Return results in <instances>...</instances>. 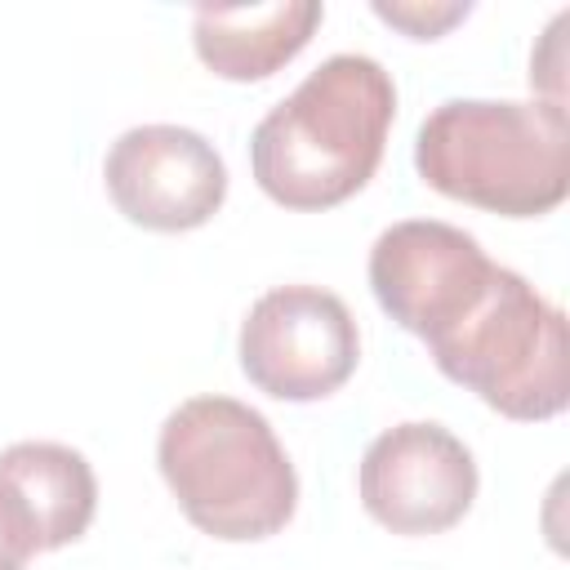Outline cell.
Returning <instances> with one entry per match:
<instances>
[{
    "instance_id": "cell-6",
    "label": "cell",
    "mask_w": 570,
    "mask_h": 570,
    "mask_svg": "<svg viewBox=\"0 0 570 570\" xmlns=\"http://www.w3.org/2000/svg\"><path fill=\"white\" fill-rule=\"evenodd\" d=\"M494 267L499 263H490L463 227L405 218L379 232L370 249V289L401 330L432 343L481 298Z\"/></svg>"
},
{
    "instance_id": "cell-9",
    "label": "cell",
    "mask_w": 570,
    "mask_h": 570,
    "mask_svg": "<svg viewBox=\"0 0 570 570\" xmlns=\"http://www.w3.org/2000/svg\"><path fill=\"white\" fill-rule=\"evenodd\" d=\"M325 9L316 0L276 4H205L191 18L196 58L223 80H267L303 53Z\"/></svg>"
},
{
    "instance_id": "cell-11",
    "label": "cell",
    "mask_w": 570,
    "mask_h": 570,
    "mask_svg": "<svg viewBox=\"0 0 570 570\" xmlns=\"http://www.w3.org/2000/svg\"><path fill=\"white\" fill-rule=\"evenodd\" d=\"M36 552H40L36 521H31L27 503L18 499V490L0 476V570H27V561Z\"/></svg>"
},
{
    "instance_id": "cell-1",
    "label": "cell",
    "mask_w": 570,
    "mask_h": 570,
    "mask_svg": "<svg viewBox=\"0 0 570 570\" xmlns=\"http://www.w3.org/2000/svg\"><path fill=\"white\" fill-rule=\"evenodd\" d=\"M392 120L396 85L383 62L334 53L254 125V183L285 209L343 205L374 178Z\"/></svg>"
},
{
    "instance_id": "cell-3",
    "label": "cell",
    "mask_w": 570,
    "mask_h": 570,
    "mask_svg": "<svg viewBox=\"0 0 570 570\" xmlns=\"http://www.w3.org/2000/svg\"><path fill=\"white\" fill-rule=\"evenodd\" d=\"M414 169L432 191L485 214H552L570 196L566 107L552 98H450L423 116L414 138Z\"/></svg>"
},
{
    "instance_id": "cell-12",
    "label": "cell",
    "mask_w": 570,
    "mask_h": 570,
    "mask_svg": "<svg viewBox=\"0 0 570 570\" xmlns=\"http://www.w3.org/2000/svg\"><path fill=\"white\" fill-rule=\"evenodd\" d=\"M374 13L414 40H436L441 31L463 22L472 13V4H387V0H374Z\"/></svg>"
},
{
    "instance_id": "cell-8",
    "label": "cell",
    "mask_w": 570,
    "mask_h": 570,
    "mask_svg": "<svg viewBox=\"0 0 570 570\" xmlns=\"http://www.w3.org/2000/svg\"><path fill=\"white\" fill-rule=\"evenodd\" d=\"M111 205L147 232L205 227L227 196V165L187 125H134L102 160Z\"/></svg>"
},
{
    "instance_id": "cell-7",
    "label": "cell",
    "mask_w": 570,
    "mask_h": 570,
    "mask_svg": "<svg viewBox=\"0 0 570 570\" xmlns=\"http://www.w3.org/2000/svg\"><path fill=\"white\" fill-rule=\"evenodd\" d=\"M361 508L392 534H441L476 499L472 450L441 423H396L379 432L356 468Z\"/></svg>"
},
{
    "instance_id": "cell-2",
    "label": "cell",
    "mask_w": 570,
    "mask_h": 570,
    "mask_svg": "<svg viewBox=\"0 0 570 570\" xmlns=\"http://www.w3.org/2000/svg\"><path fill=\"white\" fill-rule=\"evenodd\" d=\"M156 468L183 517L223 543L272 539L298 508V476L285 445L236 396L183 401L160 423Z\"/></svg>"
},
{
    "instance_id": "cell-10",
    "label": "cell",
    "mask_w": 570,
    "mask_h": 570,
    "mask_svg": "<svg viewBox=\"0 0 570 570\" xmlns=\"http://www.w3.org/2000/svg\"><path fill=\"white\" fill-rule=\"evenodd\" d=\"M0 476L27 503L40 552H58L89 530L98 508V476L80 450L58 441H18L0 450Z\"/></svg>"
},
{
    "instance_id": "cell-5",
    "label": "cell",
    "mask_w": 570,
    "mask_h": 570,
    "mask_svg": "<svg viewBox=\"0 0 570 570\" xmlns=\"http://www.w3.org/2000/svg\"><path fill=\"white\" fill-rule=\"evenodd\" d=\"M240 370L276 401H321L338 392L361 361V334L347 303L321 285H276L240 321Z\"/></svg>"
},
{
    "instance_id": "cell-4",
    "label": "cell",
    "mask_w": 570,
    "mask_h": 570,
    "mask_svg": "<svg viewBox=\"0 0 570 570\" xmlns=\"http://www.w3.org/2000/svg\"><path fill=\"white\" fill-rule=\"evenodd\" d=\"M423 347L450 383L503 419L543 423L570 405L566 316L512 267H494L481 298Z\"/></svg>"
}]
</instances>
